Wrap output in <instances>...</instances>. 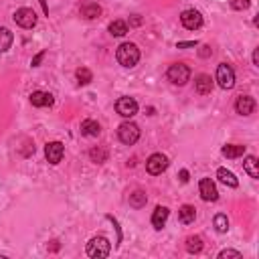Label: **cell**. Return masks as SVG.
Returning a JSON list of instances; mask_svg holds the SVG:
<instances>
[{
  "mask_svg": "<svg viewBox=\"0 0 259 259\" xmlns=\"http://www.w3.org/2000/svg\"><path fill=\"white\" fill-rule=\"evenodd\" d=\"M116 59L122 67H136L138 61H140V49L134 43H122L116 51Z\"/></svg>",
  "mask_w": 259,
  "mask_h": 259,
  "instance_id": "cell-1",
  "label": "cell"
},
{
  "mask_svg": "<svg viewBox=\"0 0 259 259\" xmlns=\"http://www.w3.org/2000/svg\"><path fill=\"white\" fill-rule=\"evenodd\" d=\"M118 138L126 146H134L140 140V128L134 122H124L118 128Z\"/></svg>",
  "mask_w": 259,
  "mask_h": 259,
  "instance_id": "cell-2",
  "label": "cell"
},
{
  "mask_svg": "<svg viewBox=\"0 0 259 259\" xmlns=\"http://www.w3.org/2000/svg\"><path fill=\"white\" fill-rule=\"evenodd\" d=\"M110 249H112L110 241H108L106 237H102V235L89 239V243H87V255L93 257V259L108 257V255H110Z\"/></svg>",
  "mask_w": 259,
  "mask_h": 259,
  "instance_id": "cell-3",
  "label": "cell"
},
{
  "mask_svg": "<svg viewBox=\"0 0 259 259\" xmlns=\"http://www.w3.org/2000/svg\"><path fill=\"white\" fill-rule=\"evenodd\" d=\"M168 81L174 83V85H184L188 79H190V69L186 67L184 63H174L168 67Z\"/></svg>",
  "mask_w": 259,
  "mask_h": 259,
  "instance_id": "cell-4",
  "label": "cell"
},
{
  "mask_svg": "<svg viewBox=\"0 0 259 259\" xmlns=\"http://www.w3.org/2000/svg\"><path fill=\"white\" fill-rule=\"evenodd\" d=\"M217 83L221 89H231L235 85V71L231 65L227 63H221L217 67Z\"/></svg>",
  "mask_w": 259,
  "mask_h": 259,
  "instance_id": "cell-5",
  "label": "cell"
},
{
  "mask_svg": "<svg viewBox=\"0 0 259 259\" xmlns=\"http://www.w3.org/2000/svg\"><path fill=\"white\" fill-rule=\"evenodd\" d=\"M116 112L122 116V118H134L138 114V102L134 97H120L116 102Z\"/></svg>",
  "mask_w": 259,
  "mask_h": 259,
  "instance_id": "cell-6",
  "label": "cell"
},
{
  "mask_svg": "<svg viewBox=\"0 0 259 259\" xmlns=\"http://www.w3.org/2000/svg\"><path fill=\"white\" fill-rule=\"evenodd\" d=\"M166 168H168V158H166L164 154H152V156L146 160V170H148L150 174H154V176L162 174Z\"/></svg>",
  "mask_w": 259,
  "mask_h": 259,
  "instance_id": "cell-7",
  "label": "cell"
},
{
  "mask_svg": "<svg viewBox=\"0 0 259 259\" xmlns=\"http://www.w3.org/2000/svg\"><path fill=\"white\" fill-rule=\"evenodd\" d=\"M14 22L18 26H22V28H32L37 24V14H35L32 8H18L14 12Z\"/></svg>",
  "mask_w": 259,
  "mask_h": 259,
  "instance_id": "cell-8",
  "label": "cell"
},
{
  "mask_svg": "<svg viewBox=\"0 0 259 259\" xmlns=\"http://www.w3.org/2000/svg\"><path fill=\"white\" fill-rule=\"evenodd\" d=\"M180 22H182V26L188 28V30H197V28L203 26V16H201L199 10H184V12L180 14Z\"/></svg>",
  "mask_w": 259,
  "mask_h": 259,
  "instance_id": "cell-9",
  "label": "cell"
},
{
  "mask_svg": "<svg viewBox=\"0 0 259 259\" xmlns=\"http://www.w3.org/2000/svg\"><path fill=\"white\" fill-rule=\"evenodd\" d=\"M199 188H201V197H203V201L213 203V201H217V199H219L217 186H215V182H213L211 178H203V180H201V184H199Z\"/></svg>",
  "mask_w": 259,
  "mask_h": 259,
  "instance_id": "cell-10",
  "label": "cell"
},
{
  "mask_svg": "<svg viewBox=\"0 0 259 259\" xmlns=\"http://www.w3.org/2000/svg\"><path fill=\"white\" fill-rule=\"evenodd\" d=\"M63 154H65V148H63L61 142H51L45 148V156L49 160V164H59V162L63 160Z\"/></svg>",
  "mask_w": 259,
  "mask_h": 259,
  "instance_id": "cell-11",
  "label": "cell"
},
{
  "mask_svg": "<svg viewBox=\"0 0 259 259\" xmlns=\"http://www.w3.org/2000/svg\"><path fill=\"white\" fill-rule=\"evenodd\" d=\"M235 110H237V114H241V116H249V114H253V110H255V100H253L251 95H239L237 102H235Z\"/></svg>",
  "mask_w": 259,
  "mask_h": 259,
  "instance_id": "cell-12",
  "label": "cell"
},
{
  "mask_svg": "<svg viewBox=\"0 0 259 259\" xmlns=\"http://www.w3.org/2000/svg\"><path fill=\"white\" fill-rule=\"evenodd\" d=\"M53 102H55L53 95L47 91H35L30 95V104L35 108H49V106H53Z\"/></svg>",
  "mask_w": 259,
  "mask_h": 259,
  "instance_id": "cell-13",
  "label": "cell"
},
{
  "mask_svg": "<svg viewBox=\"0 0 259 259\" xmlns=\"http://www.w3.org/2000/svg\"><path fill=\"white\" fill-rule=\"evenodd\" d=\"M102 132V126L97 124L95 120H83L81 122V134L87 136V138H97Z\"/></svg>",
  "mask_w": 259,
  "mask_h": 259,
  "instance_id": "cell-14",
  "label": "cell"
},
{
  "mask_svg": "<svg viewBox=\"0 0 259 259\" xmlns=\"http://www.w3.org/2000/svg\"><path fill=\"white\" fill-rule=\"evenodd\" d=\"M168 215H170V211L166 209V207H156V211H154V215H152V225H154V229H162L164 227V223L168 221Z\"/></svg>",
  "mask_w": 259,
  "mask_h": 259,
  "instance_id": "cell-15",
  "label": "cell"
},
{
  "mask_svg": "<svg viewBox=\"0 0 259 259\" xmlns=\"http://www.w3.org/2000/svg\"><path fill=\"white\" fill-rule=\"evenodd\" d=\"M194 89H197V93H201V95L211 93V89H213V81H211V77L205 75V73H201L197 79H194Z\"/></svg>",
  "mask_w": 259,
  "mask_h": 259,
  "instance_id": "cell-16",
  "label": "cell"
},
{
  "mask_svg": "<svg viewBox=\"0 0 259 259\" xmlns=\"http://www.w3.org/2000/svg\"><path fill=\"white\" fill-rule=\"evenodd\" d=\"M100 14H102V6H100V4H95V2H85V4H81V16H83V18L95 20Z\"/></svg>",
  "mask_w": 259,
  "mask_h": 259,
  "instance_id": "cell-17",
  "label": "cell"
},
{
  "mask_svg": "<svg viewBox=\"0 0 259 259\" xmlns=\"http://www.w3.org/2000/svg\"><path fill=\"white\" fill-rule=\"evenodd\" d=\"M178 219H180V223H184V225L194 223V219H197V209H194L192 205H182L180 211H178Z\"/></svg>",
  "mask_w": 259,
  "mask_h": 259,
  "instance_id": "cell-18",
  "label": "cell"
},
{
  "mask_svg": "<svg viewBox=\"0 0 259 259\" xmlns=\"http://www.w3.org/2000/svg\"><path fill=\"white\" fill-rule=\"evenodd\" d=\"M217 178H219L223 184L231 186V188H235V186L239 184V180L235 178V174H233V172H229L227 168H219V170H217Z\"/></svg>",
  "mask_w": 259,
  "mask_h": 259,
  "instance_id": "cell-19",
  "label": "cell"
},
{
  "mask_svg": "<svg viewBox=\"0 0 259 259\" xmlns=\"http://www.w3.org/2000/svg\"><path fill=\"white\" fill-rule=\"evenodd\" d=\"M12 41H14L12 32L8 28H4V26L0 28V53H6L12 47Z\"/></svg>",
  "mask_w": 259,
  "mask_h": 259,
  "instance_id": "cell-20",
  "label": "cell"
},
{
  "mask_svg": "<svg viewBox=\"0 0 259 259\" xmlns=\"http://www.w3.org/2000/svg\"><path fill=\"white\" fill-rule=\"evenodd\" d=\"M243 168L251 178H259V168H257V158L255 156H247L243 162Z\"/></svg>",
  "mask_w": 259,
  "mask_h": 259,
  "instance_id": "cell-21",
  "label": "cell"
},
{
  "mask_svg": "<svg viewBox=\"0 0 259 259\" xmlns=\"http://www.w3.org/2000/svg\"><path fill=\"white\" fill-rule=\"evenodd\" d=\"M146 203H148V197H146L144 190H136V192L130 194V205H132L134 209H142Z\"/></svg>",
  "mask_w": 259,
  "mask_h": 259,
  "instance_id": "cell-22",
  "label": "cell"
},
{
  "mask_svg": "<svg viewBox=\"0 0 259 259\" xmlns=\"http://www.w3.org/2000/svg\"><path fill=\"white\" fill-rule=\"evenodd\" d=\"M186 251L188 253H201L203 251V239L199 235H190L186 239Z\"/></svg>",
  "mask_w": 259,
  "mask_h": 259,
  "instance_id": "cell-23",
  "label": "cell"
},
{
  "mask_svg": "<svg viewBox=\"0 0 259 259\" xmlns=\"http://www.w3.org/2000/svg\"><path fill=\"white\" fill-rule=\"evenodd\" d=\"M245 154V146H237V144H231V146H225L223 148V156L225 158H239Z\"/></svg>",
  "mask_w": 259,
  "mask_h": 259,
  "instance_id": "cell-24",
  "label": "cell"
},
{
  "mask_svg": "<svg viewBox=\"0 0 259 259\" xmlns=\"http://www.w3.org/2000/svg\"><path fill=\"white\" fill-rule=\"evenodd\" d=\"M213 225H215V229H217L219 233H227V229H229V219H227V215L219 213V215H215Z\"/></svg>",
  "mask_w": 259,
  "mask_h": 259,
  "instance_id": "cell-25",
  "label": "cell"
},
{
  "mask_svg": "<svg viewBox=\"0 0 259 259\" xmlns=\"http://www.w3.org/2000/svg\"><path fill=\"white\" fill-rule=\"evenodd\" d=\"M110 32L114 37H124L126 32H128V24L124 22V20H114V22H110Z\"/></svg>",
  "mask_w": 259,
  "mask_h": 259,
  "instance_id": "cell-26",
  "label": "cell"
},
{
  "mask_svg": "<svg viewBox=\"0 0 259 259\" xmlns=\"http://www.w3.org/2000/svg\"><path fill=\"white\" fill-rule=\"evenodd\" d=\"M89 156H91L93 162H97V164H102V162H106V158H108V152L102 150V148H93V150L89 152Z\"/></svg>",
  "mask_w": 259,
  "mask_h": 259,
  "instance_id": "cell-27",
  "label": "cell"
},
{
  "mask_svg": "<svg viewBox=\"0 0 259 259\" xmlns=\"http://www.w3.org/2000/svg\"><path fill=\"white\" fill-rule=\"evenodd\" d=\"M75 75H77V79H79V83H81V85H87V83L91 81V77H93V75H91V71H89V69H85V67L77 69V73H75Z\"/></svg>",
  "mask_w": 259,
  "mask_h": 259,
  "instance_id": "cell-28",
  "label": "cell"
},
{
  "mask_svg": "<svg viewBox=\"0 0 259 259\" xmlns=\"http://www.w3.org/2000/svg\"><path fill=\"white\" fill-rule=\"evenodd\" d=\"M251 4V0H231V8L233 10H247Z\"/></svg>",
  "mask_w": 259,
  "mask_h": 259,
  "instance_id": "cell-29",
  "label": "cell"
},
{
  "mask_svg": "<svg viewBox=\"0 0 259 259\" xmlns=\"http://www.w3.org/2000/svg\"><path fill=\"white\" fill-rule=\"evenodd\" d=\"M225 257H241V253L239 251H235V249H223L221 253H219V259H225Z\"/></svg>",
  "mask_w": 259,
  "mask_h": 259,
  "instance_id": "cell-30",
  "label": "cell"
},
{
  "mask_svg": "<svg viewBox=\"0 0 259 259\" xmlns=\"http://www.w3.org/2000/svg\"><path fill=\"white\" fill-rule=\"evenodd\" d=\"M197 45H199L197 41H180V43H176L178 49H190V47H197Z\"/></svg>",
  "mask_w": 259,
  "mask_h": 259,
  "instance_id": "cell-31",
  "label": "cell"
},
{
  "mask_svg": "<svg viewBox=\"0 0 259 259\" xmlns=\"http://www.w3.org/2000/svg\"><path fill=\"white\" fill-rule=\"evenodd\" d=\"M199 55H201L203 59H207V57H211V55H213V49H211L209 45H203V47H201V51H199Z\"/></svg>",
  "mask_w": 259,
  "mask_h": 259,
  "instance_id": "cell-32",
  "label": "cell"
},
{
  "mask_svg": "<svg viewBox=\"0 0 259 259\" xmlns=\"http://www.w3.org/2000/svg\"><path fill=\"white\" fill-rule=\"evenodd\" d=\"M43 57H45V51H43V53H39L35 59H32V67H39V63L43 61Z\"/></svg>",
  "mask_w": 259,
  "mask_h": 259,
  "instance_id": "cell-33",
  "label": "cell"
},
{
  "mask_svg": "<svg viewBox=\"0 0 259 259\" xmlns=\"http://www.w3.org/2000/svg\"><path fill=\"white\" fill-rule=\"evenodd\" d=\"M253 65H255V67L259 65V51H257V49L253 51Z\"/></svg>",
  "mask_w": 259,
  "mask_h": 259,
  "instance_id": "cell-34",
  "label": "cell"
},
{
  "mask_svg": "<svg viewBox=\"0 0 259 259\" xmlns=\"http://www.w3.org/2000/svg\"><path fill=\"white\" fill-rule=\"evenodd\" d=\"M180 180H182V182H188V170H180Z\"/></svg>",
  "mask_w": 259,
  "mask_h": 259,
  "instance_id": "cell-35",
  "label": "cell"
},
{
  "mask_svg": "<svg viewBox=\"0 0 259 259\" xmlns=\"http://www.w3.org/2000/svg\"><path fill=\"white\" fill-rule=\"evenodd\" d=\"M41 6H43V10H45V14H49V8H47V2H45V0H41Z\"/></svg>",
  "mask_w": 259,
  "mask_h": 259,
  "instance_id": "cell-36",
  "label": "cell"
}]
</instances>
